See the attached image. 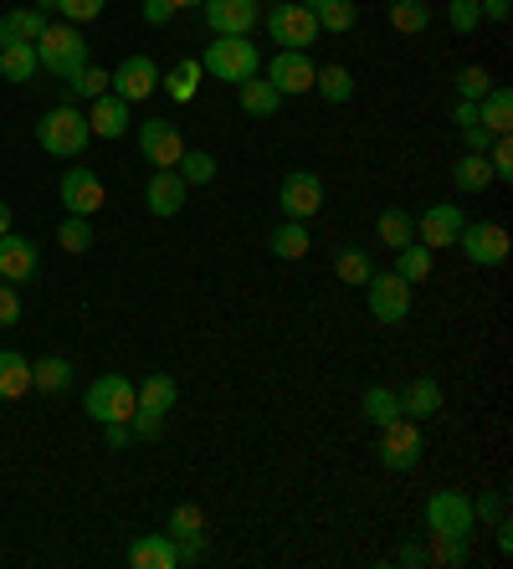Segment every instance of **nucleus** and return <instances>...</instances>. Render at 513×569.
I'll use <instances>...</instances> for the list:
<instances>
[{"label": "nucleus", "mask_w": 513, "mask_h": 569, "mask_svg": "<svg viewBox=\"0 0 513 569\" xmlns=\"http://www.w3.org/2000/svg\"><path fill=\"white\" fill-rule=\"evenodd\" d=\"M272 257H283V262H303L313 247L309 237V221H283V226H272V237H268Z\"/></svg>", "instance_id": "a878e982"}, {"label": "nucleus", "mask_w": 513, "mask_h": 569, "mask_svg": "<svg viewBox=\"0 0 513 569\" xmlns=\"http://www.w3.org/2000/svg\"><path fill=\"white\" fill-rule=\"evenodd\" d=\"M11 323H21V292L6 282L0 288V329H11Z\"/></svg>", "instance_id": "8fccbe9b"}, {"label": "nucleus", "mask_w": 513, "mask_h": 569, "mask_svg": "<svg viewBox=\"0 0 513 569\" xmlns=\"http://www.w3.org/2000/svg\"><path fill=\"white\" fill-rule=\"evenodd\" d=\"M457 247L467 252V262H477V267H503V262H509V231H503L499 221L462 226Z\"/></svg>", "instance_id": "9b49d317"}, {"label": "nucleus", "mask_w": 513, "mask_h": 569, "mask_svg": "<svg viewBox=\"0 0 513 569\" xmlns=\"http://www.w3.org/2000/svg\"><path fill=\"white\" fill-rule=\"evenodd\" d=\"M493 518H503V492H483V498H473V523H493Z\"/></svg>", "instance_id": "09e8293b"}, {"label": "nucleus", "mask_w": 513, "mask_h": 569, "mask_svg": "<svg viewBox=\"0 0 513 569\" xmlns=\"http://www.w3.org/2000/svg\"><path fill=\"white\" fill-rule=\"evenodd\" d=\"M303 6H309V16L319 21V31H339V37H344V31L354 27V0H303Z\"/></svg>", "instance_id": "f704fd0d"}, {"label": "nucleus", "mask_w": 513, "mask_h": 569, "mask_svg": "<svg viewBox=\"0 0 513 569\" xmlns=\"http://www.w3.org/2000/svg\"><path fill=\"white\" fill-rule=\"evenodd\" d=\"M57 241H62L72 257L88 252V247H93V226H88V216H68V221L57 226Z\"/></svg>", "instance_id": "c03bdc74"}, {"label": "nucleus", "mask_w": 513, "mask_h": 569, "mask_svg": "<svg viewBox=\"0 0 513 569\" xmlns=\"http://www.w3.org/2000/svg\"><path fill=\"white\" fill-rule=\"evenodd\" d=\"M31 390V359L0 349V400H21Z\"/></svg>", "instance_id": "473e14b6"}, {"label": "nucleus", "mask_w": 513, "mask_h": 569, "mask_svg": "<svg viewBox=\"0 0 513 569\" xmlns=\"http://www.w3.org/2000/svg\"><path fill=\"white\" fill-rule=\"evenodd\" d=\"M462 144H467V154H487V144H493V133H487L483 123H467V129H462Z\"/></svg>", "instance_id": "603ef678"}, {"label": "nucleus", "mask_w": 513, "mask_h": 569, "mask_svg": "<svg viewBox=\"0 0 513 569\" xmlns=\"http://www.w3.org/2000/svg\"><path fill=\"white\" fill-rule=\"evenodd\" d=\"M139 149H144L154 170H175V159L185 154V139H180V129L170 119H144L139 123Z\"/></svg>", "instance_id": "ddd939ff"}, {"label": "nucleus", "mask_w": 513, "mask_h": 569, "mask_svg": "<svg viewBox=\"0 0 513 569\" xmlns=\"http://www.w3.org/2000/svg\"><path fill=\"white\" fill-rule=\"evenodd\" d=\"M452 119H457V129H467V123H477V103H467V98H457V108H452Z\"/></svg>", "instance_id": "4d7b16f0"}, {"label": "nucleus", "mask_w": 513, "mask_h": 569, "mask_svg": "<svg viewBox=\"0 0 513 569\" xmlns=\"http://www.w3.org/2000/svg\"><path fill=\"white\" fill-rule=\"evenodd\" d=\"M313 93L324 98V103H350L354 98V78H350V67H313Z\"/></svg>", "instance_id": "2f4dec72"}, {"label": "nucleus", "mask_w": 513, "mask_h": 569, "mask_svg": "<svg viewBox=\"0 0 513 569\" xmlns=\"http://www.w3.org/2000/svg\"><path fill=\"white\" fill-rule=\"evenodd\" d=\"M426 559H432V565H442V569H462V565H467V539H457V533H432Z\"/></svg>", "instance_id": "a19ab883"}, {"label": "nucleus", "mask_w": 513, "mask_h": 569, "mask_svg": "<svg viewBox=\"0 0 513 569\" xmlns=\"http://www.w3.org/2000/svg\"><path fill=\"white\" fill-rule=\"evenodd\" d=\"M421 426L411 416H395L391 426H380V467H391V472H411L421 462Z\"/></svg>", "instance_id": "6e6552de"}, {"label": "nucleus", "mask_w": 513, "mask_h": 569, "mask_svg": "<svg viewBox=\"0 0 513 569\" xmlns=\"http://www.w3.org/2000/svg\"><path fill=\"white\" fill-rule=\"evenodd\" d=\"M37 62L52 72V78L72 82L88 67V41H82V31L72 27V21H62V27H47L37 41Z\"/></svg>", "instance_id": "f257e3e1"}, {"label": "nucleus", "mask_w": 513, "mask_h": 569, "mask_svg": "<svg viewBox=\"0 0 513 569\" xmlns=\"http://www.w3.org/2000/svg\"><path fill=\"white\" fill-rule=\"evenodd\" d=\"M477 123H483L493 139H499V133H513V93L503 82H493V88L477 98Z\"/></svg>", "instance_id": "5701e85b"}, {"label": "nucleus", "mask_w": 513, "mask_h": 569, "mask_svg": "<svg viewBox=\"0 0 513 569\" xmlns=\"http://www.w3.org/2000/svg\"><path fill=\"white\" fill-rule=\"evenodd\" d=\"M217 154H205V149H185V154L175 159V174L185 180V186H211L217 180Z\"/></svg>", "instance_id": "4c0bfd02"}, {"label": "nucleus", "mask_w": 513, "mask_h": 569, "mask_svg": "<svg viewBox=\"0 0 513 569\" xmlns=\"http://www.w3.org/2000/svg\"><path fill=\"white\" fill-rule=\"evenodd\" d=\"M109 82H113V72H103V67H82L72 82H62V103H78V98H103L109 93Z\"/></svg>", "instance_id": "c9c22d12"}, {"label": "nucleus", "mask_w": 513, "mask_h": 569, "mask_svg": "<svg viewBox=\"0 0 513 569\" xmlns=\"http://www.w3.org/2000/svg\"><path fill=\"white\" fill-rule=\"evenodd\" d=\"M62 206H68V216H93L103 211V180H98L88 164H72L68 174H62Z\"/></svg>", "instance_id": "dca6fc26"}, {"label": "nucleus", "mask_w": 513, "mask_h": 569, "mask_svg": "<svg viewBox=\"0 0 513 569\" xmlns=\"http://www.w3.org/2000/svg\"><path fill=\"white\" fill-rule=\"evenodd\" d=\"M334 272H339V282H350V288H365L370 272H375V262H370V252H360V247H339Z\"/></svg>", "instance_id": "58836bf2"}, {"label": "nucleus", "mask_w": 513, "mask_h": 569, "mask_svg": "<svg viewBox=\"0 0 513 569\" xmlns=\"http://www.w3.org/2000/svg\"><path fill=\"white\" fill-rule=\"evenodd\" d=\"M401 565H411V569H421V565H432V559H426V549H421V543H401Z\"/></svg>", "instance_id": "5fc2aeb1"}, {"label": "nucleus", "mask_w": 513, "mask_h": 569, "mask_svg": "<svg viewBox=\"0 0 513 569\" xmlns=\"http://www.w3.org/2000/svg\"><path fill=\"white\" fill-rule=\"evenodd\" d=\"M237 103H242L247 119H272L278 103H283V93H278L268 78H247V82H237Z\"/></svg>", "instance_id": "b1692460"}, {"label": "nucleus", "mask_w": 513, "mask_h": 569, "mask_svg": "<svg viewBox=\"0 0 513 569\" xmlns=\"http://www.w3.org/2000/svg\"><path fill=\"white\" fill-rule=\"evenodd\" d=\"M395 278H405L411 288L432 278V247H421V241L401 247V252H395Z\"/></svg>", "instance_id": "e433bc0d"}, {"label": "nucleus", "mask_w": 513, "mask_h": 569, "mask_svg": "<svg viewBox=\"0 0 513 569\" xmlns=\"http://www.w3.org/2000/svg\"><path fill=\"white\" fill-rule=\"evenodd\" d=\"M37 41H11V47H0V78L6 82H31L37 78Z\"/></svg>", "instance_id": "c85d7f7f"}, {"label": "nucleus", "mask_w": 513, "mask_h": 569, "mask_svg": "<svg viewBox=\"0 0 513 569\" xmlns=\"http://www.w3.org/2000/svg\"><path fill=\"white\" fill-rule=\"evenodd\" d=\"M37 272H41L37 247H31L27 237H16V231H0V282L21 288V282H31Z\"/></svg>", "instance_id": "4468645a"}, {"label": "nucleus", "mask_w": 513, "mask_h": 569, "mask_svg": "<svg viewBox=\"0 0 513 569\" xmlns=\"http://www.w3.org/2000/svg\"><path fill=\"white\" fill-rule=\"evenodd\" d=\"M0 231H11V206L0 200Z\"/></svg>", "instance_id": "bf43d9fd"}, {"label": "nucleus", "mask_w": 513, "mask_h": 569, "mask_svg": "<svg viewBox=\"0 0 513 569\" xmlns=\"http://www.w3.org/2000/svg\"><path fill=\"white\" fill-rule=\"evenodd\" d=\"M452 186H457L462 196H483V190L493 186V164H487V154H462L457 164H452Z\"/></svg>", "instance_id": "7c9ffc66"}, {"label": "nucleus", "mask_w": 513, "mask_h": 569, "mask_svg": "<svg viewBox=\"0 0 513 569\" xmlns=\"http://www.w3.org/2000/svg\"><path fill=\"white\" fill-rule=\"evenodd\" d=\"M262 27L272 41H283L293 52H309V41H319V21L309 16L303 0H278L272 11H262Z\"/></svg>", "instance_id": "423d86ee"}, {"label": "nucleus", "mask_w": 513, "mask_h": 569, "mask_svg": "<svg viewBox=\"0 0 513 569\" xmlns=\"http://www.w3.org/2000/svg\"><path fill=\"white\" fill-rule=\"evenodd\" d=\"M268 82L283 98L313 93V62H309V52H293V47H283V52L268 62Z\"/></svg>", "instance_id": "2eb2a0df"}, {"label": "nucleus", "mask_w": 513, "mask_h": 569, "mask_svg": "<svg viewBox=\"0 0 513 569\" xmlns=\"http://www.w3.org/2000/svg\"><path fill=\"white\" fill-rule=\"evenodd\" d=\"M360 411H365L375 426H391L395 416H401V400H395V390H385V385H370L365 400H360Z\"/></svg>", "instance_id": "ea45409f"}, {"label": "nucleus", "mask_w": 513, "mask_h": 569, "mask_svg": "<svg viewBox=\"0 0 513 569\" xmlns=\"http://www.w3.org/2000/svg\"><path fill=\"white\" fill-rule=\"evenodd\" d=\"M134 396H139V406H134V416H129V431H134V437H160L164 416L175 411V400H180V385L154 370L144 385H134Z\"/></svg>", "instance_id": "7ed1b4c3"}, {"label": "nucleus", "mask_w": 513, "mask_h": 569, "mask_svg": "<svg viewBox=\"0 0 513 569\" xmlns=\"http://www.w3.org/2000/svg\"><path fill=\"white\" fill-rule=\"evenodd\" d=\"M175 11H195V6H205V0H170Z\"/></svg>", "instance_id": "052dcab7"}, {"label": "nucleus", "mask_w": 513, "mask_h": 569, "mask_svg": "<svg viewBox=\"0 0 513 569\" xmlns=\"http://www.w3.org/2000/svg\"><path fill=\"white\" fill-rule=\"evenodd\" d=\"M103 441H109V451H123L134 441V431H129V421H109L103 426Z\"/></svg>", "instance_id": "864d4df0"}, {"label": "nucleus", "mask_w": 513, "mask_h": 569, "mask_svg": "<svg viewBox=\"0 0 513 569\" xmlns=\"http://www.w3.org/2000/svg\"><path fill=\"white\" fill-rule=\"evenodd\" d=\"M483 21H509V0H477Z\"/></svg>", "instance_id": "6e6d98bb"}, {"label": "nucleus", "mask_w": 513, "mask_h": 569, "mask_svg": "<svg viewBox=\"0 0 513 569\" xmlns=\"http://www.w3.org/2000/svg\"><path fill=\"white\" fill-rule=\"evenodd\" d=\"M201 78H205V67L195 62V57H185V62H175L170 72H160V88L175 103H195V88H201Z\"/></svg>", "instance_id": "cd10ccee"}, {"label": "nucleus", "mask_w": 513, "mask_h": 569, "mask_svg": "<svg viewBox=\"0 0 513 569\" xmlns=\"http://www.w3.org/2000/svg\"><path fill=\"white\" fill-rule=\"evenodd\" d=\"M493 533H499V549L509 555V549H513V529H509V518H493Z\"/></svg>", "instance_id": "13d9d810"}, {"label": "nucleus", "mask_w": 513, "mask_h": 569, "mask_svg": "<svg viewBox=\"0 0 513 569\" xmlns=\"http://www.w3.org/2000/svg\"><path fill=\"white\" fill-rule=\"evenodd\" d=\"M426 533H457L473 539V498L457 488H436L426 498Z\"/></svg>", "instance_id": "0eeeda50"}, {"label": "nucleus", "mask_w": 513, "mask_h": 569, "mask_svg": "<svg viewBox=\"0 0 513 569\" xmlns=\"http://www.w3.org/2000/svg\"><path fill=\"white\" fill-rule=\"evenodd\" d=\"M164 533H170V539H201V533H205V513L195 503H180L175 513H170V523H164Z\"/></svg>", "instance_id": "37998d69"}, {"label": "nucleus", "mask_w": 513, "mask_h": 569, "mask_svg": "<svg viewBox=\"0 0 513 569\" xmlns=\"http://www.w3.org/2000/svg\"><path fill=\"white\" fill-rule=\"evenodd\" d=\"M139 406L134 396V380H123V375H103V380L88 385V396H82V411L93 416L98 426H109V421H129Z\"/></svg>", "instance_id": "39448f33"}, {"label": "nucleus", "mask_w": 513, "mask_h": 569, "mask_svg": "<svg viewBox=\"0 0 513 569\" xmlns=\"http://www.w3.org/2000/svg\"><path fill=\"white\" fill-rule=\"evenodd\" d=\"M47 27H52V21H47V11H37V6H27V11H6L0 16V47H11V41H41Z\"/></svg>", "instance_id": "393cba45"}, {"label": "nucleus", "mask_w": 513, "mask_h": 569, "mask_svg": "<svg viewBox=\"0 0 513 569\" xmlns=\"http://www.w3.org/2000/svg\"><path fill=\"white\" fill-rule=\"evenodd\" d=\"M37 11H57L62 21L82 27V21H93V16H103V0H37Z\"/></svg>", "instance_id": "79ce46f5"}, {"label": "nucleus", "mask_w": 513, "mask_h": 569, "mask_svg": "<svg viewBox=\"0 0 513 569\" xmlns=\"http://www.w3.org/2000/svg\"><path fill=\"white\" fill-rule=\"evenodd\" d=\"M139 16H144L149 27H170V16H175V6H170V0H144V6H139Z\"/></svg>", "instance_id": "3c124183"}, {"label": "nucleus", "mask_w": 513, "mask_h": 569, "mask_svg": "<svg viewBox=\"0 0 513 569\" xmlns=\"http://www.w3.org/2000/svg\"><path fill=\"white\" fill-rule=\"evenodd\" d=\"M487 164H493V180H513V133H499L487 144Z\"/></svg>", "instance_id": "de8ad7c7"}, {"label": "nucleus", "mask_w": 513, "mask_h": 569, "mask_svg": "<svg viewBox=\"0 0 513 569\" xmlns=\"http://www.w3.org/2000/svg\"><path fill=\"white\" fill-rule=\"evenodd\" d=\"M129 565L134 569H180L175 539H170V533H139V539L129 543Z\"/></svg>", "instance_id": "aec40b11"}, {"label": "nucleus", "mask_w": 513, "mask_h": 569, "mask_svg": "<svg viewBox=\"0 0 513 569\" xmlns=\"http://www.w3.org/2000/svg\"><path fill=\"white\" fill-rule=\"evenodd\" d=\"M462 206H426L421 211V221H416V241L421 247H457V237H462Z\"/></svg>", "instance_id": "a211bd4d"}, {"label": "nucleus", "mask_w": 513, "mask_h": 569, "mask_svg": "<svg viewBox=\"0 0 513 569\" xmlns=\"http://www.w3.org/2000/svg\"><path fill=\"white\" fill-rule=\"evenodd\" d=\"M452 82H457V98H467V103H477V98L493 88L487 67H477V62H473V67H457V78H452Z\"/></svg>", "instance_id": "a18cd8bd"}, {"label": "nucleus", "mask_w": 513, "mask_h": 569, "mask_svg": "<svg viewBox=\"0 0 513 569\" xmlns=\"http://www.w3.org/2000/svg\"><path fill=\"white\" fill-rule=\"evenodd\" d=\"M375 237L391 247V252H401V247H411L416 241V216L401 211V206H385V211L375 216Z\"/></svg>", "instance_id": "bb28decb"}, {"label": "nucleus", "mask_w": 513, "mask_h": 569, "mask_svg": "<svg viewBox=\"0 0 513 569\" xmlns=\"http://www.w3.org/2000/svg\"><path fill=\"white\" fill-rule=\"evenodd\" d=\"M446 21H452L457 37H473V31L483 27V11H477V0H452V6H446Z\"/></svg>", "instance_id": "49530a36"}, {"label": "nucleus", "mask_w": 513, "mask_h": 569, "mask_svg": "<svg viewBox=\"0 0 513 569\" xmlns=\"http://www.w3.org/2000/svg\"><path fill=\"white\" fill-rule=\"evenodd\" d=\"M278 206H283L288 221H313V216L324 211V180H319L313 170L283 174V186H278Z\"/></svg>", "instance_id": "1a4fd4ad"}, {"label": "nucleus", "mask_w": 513, "mask_h": 569, "mask_svg": "<svg viewBox=\"0 0 513 569\" xmlns=\"http://www.w3.org/2000/svg\"><path fill=\"white\" fill-rule=\"evenodd\" d=\"M365 298H370V313H375L380 323H401V318L411 313V282L395 278V272H370Z\"/></svg>", "instance_id": "9d476101"}, {"label": "nucleus", "mask_w": 513, "mask_h": 569, "mask_svg": "<svg viewBox=\"0 0 513 569\" xmlns=\"http://www.w3.org/2000/svg\"><path fill=\"white\" fill-rule=\"evenodd\" d=\"M154 88H160V67H154V57H123L109 93H119L123 103H139V98H154Z\"/></svg>", "instance_id": "f3484780"}, {"label": "nucleus", "mask_w": 513, "mask_h": 569, "mask_svg": "<svg viewBox=\"0 0 513 569\" xmlns=\"http://www.w3.org/2000/svg\"><path fill=\"white\" fill-rule=\"evenodd\" d=\"M395 400H401V416H411V421H426V416L442 411V385H436L432 375H416V380L405 385Z\"/></svg>", "instance_id": "412c9836"}, {"label": "nucleus", "mask_w": 513, "mask_h": 569, "mask_svg": "<svg viewBox=\"0 0 513 569\" xmlns=\"http://www.w3.org/2000/svg\"><path fill=\"white\" fill-rule=\"evenodd\" d=\"M185 196H190V186L180 180L175 170H154V174H149L144 200H149V211H154V216H164V221H170V216H180V211H185Z\"/></svg>", "instance_id": "6ab92c4d"}, {"label": "nucleus", "mask_w": 513, "mask_h": 569, "mask_svg": "<svg viewBox=\"0 0 513 569\" xmlns=\"http://www.w3.org/2000/svg\"><path fill=\"white\" fill-rule=\"evenodd\" d=\"M201 11L217 37H252V27L262 21V0H205Z\"/></svg>", "instance_id": "f8f14e48"}, {"label": "nucleus", "mask_w": 513, "mask_h": 569, "mask_svg": "<svg viewBox=\"0 0 513 569\" xmlns=\"http://www.w3.org/2000/svg\"><path fill=\"white\" fill-rule=\"evenodd\" d=\"M68 385H72V359L47 355L31 365V390H41V396H62Z\"/></svg>", "instance_id": "c756f323"}, {"label": "nucleus", "mask_w": 513, "mask_h": 569, "mask_svg": "<svg viewBox=\"0 0 513 569\" xmlns=\"http://www.w3.org/2000/svg\"><path fill=\"white\" fill-rule=\"evenodd\" d=\"M37 139L47 154L57 159H72L88 149V139H93V129H88V113H78V103H57L47 119L37 123Z\"/></svg>", "instance_id": "f03ea898"}, {"label": "nucleus", "mask_w": 513, "mask_h": 569, "mask_svg": "<svg viewBox=\"0 0 513 569\" xmlns=\"http://www.w3.org/2000/svg\"><path fill=\"white\" fill-rule=\"evenodd\" d=\"M391 27L401 31V37H421V31L432 27V6L426 0H391Z\"/></svg>", "instance_id": "72a5a7b5"}, {"label": "nucleus", "mask_w": 513, "mask_h": 569, "mask_svg": "<svg viewBox=\"0 0 513 569\" xmlns=\"http://www.w3.org/2000/svg\"><path fill=\"white\" fill-rule=\"evenodd\" d=\"M201 67L211 72V78H221V82H247V78H256L262 52H256L247 37H217L211 47H205Z\"/></svg>", "instance_id": "20e7f679"}, {"label": "nucleus", "mask_w": 513, "mask_h": 569, "mask_svg": "<svg viewBox=\"0 0 513 569\" xmlns=\"http://www.w3.org/2000/svg\"><path fill=\"white\" fill-rule=\"evenodd\" d=\"M129 103H123L119 93H103L93 98V113H88V129L98 133V139H119V133H129Z\"/></svg>", "instance_id": "4be33fe9"}]
</instances>
